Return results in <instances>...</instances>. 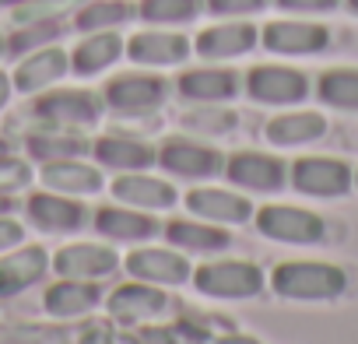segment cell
Here are the masks:
<instances>
[{"label": "cell", "instance_id": "31", "mask_svg": "<svg viewBox=\"0 0 358 344\" xmlns=\"http://www.w3.org/2000/svg\"><path fill=\"white\" fill-rule=\"evenodd\" d=\"M316 99L341 113H358V67H327L316 78Z\"/></svg>", "mask_w": 358, "mask_h": 344}, {"label": "cell", "instance_id": "25", "mask_svg": "<svg viewBox=\"0 0 358 344\" xmlns=\"http://www.w3.org/2000/svg\"><path fill=\"white\" fill-rule=\"evenodd\" d=\"M176 95L190 106H222L239 95V74L225 64H204L190 67L176 78Z\"/></svg>", "mask_w": 358, "mask_h": 344}, {"label": "cell", "instance_id": "16", "mask_svg": "<svg viewBox=\"0 0 358 344\" xmlns=\"http://www.w3.org/2000/svg\"><path fill=\"white\" fill-rule=\"evenodd\" d=\"M106 190L113 194L116 204H127V208H137V211H148V215H165L172 211L179 201L176 187L169 176H155L151 169L144 172H120L113 176V183H106Z\"/></svg>", "mask_w": 358, "mask_h": 344}, {"label": "cell", "instance_id": "11", "mask_svg": "<svg viewBox=\"0 0 358 344\" xmlns=\"http://www.w3.org/2000/svg\"><path fill=\"white\" fill-rule=\"evenodd\" d=\"M225 180L250 197H271L288 187V162L271 151H236L225 155Z\"/></svg>", "mask_w": 358, "mask_h": 344}, {"label": "cell", "instance_id": "26", "mask_svg": "<svg viewBox=\"0 0 358 344\" xmlns=\"http://www.w3.org/2000/svg\"><path fill=\"white\" fill-rule=\"evenodd\" d=\"M102 281H78V278H57L46 295L43 309L50 320H81L102 306Z\"/></svg>", "mask_w": 358, "mask_h": 344}, {"label": "cell", "instance_id": "14", "mask_svg": "<svg viewBox=\"0 0 358 344\" xmlns=\"http://www.w3.org/2000/svg\"><path fill=\"white\" fill-rule=\"evenodd\" d=\"M183 208H187V215L225 225V229H239V225L253 222V201H250V194H243L236 187L194 183V190L183 194Z\"/></svg>", "mask_w": 358, "mask_h": 344}, {"label": "cell", "instance_id": "18", "mask_svg": "<svg viewBox=\"0 0 358 344\" xmlns=\"http://www.w3.org/2000/svg\"><path fill=\"white\" fill-rule=\"evenodd\" d=\"M71 74V53L53 43V46H43V50H32L25 57H18L15 71H11V85L18 95H43L50 88H57L64 78Z\"/></svg>", "mask_w": 358, "mask_h": 344}, {"label": "cell", "instance_id": "13", "mask_svg": "<svg viewBox=\"0 0 358 344\" xmlns=\"http://www.w3.org/2000/svg\"><path fill=\"white\" fill-rule=\"evenodd\" d=\"M246 95L257 106H302L309 99V74L288 64H257L246 71Z\"/></svg>", "mask_w": 358, "mask_h": 344}, {"label": "cell", "instance_id": "23", "mask_svg": "<svg viewBox=\"0 0 358 344\" xmlns=\"http://www.w3.org/2000/svg\"><path fill=\"white\" fill-rule=\"evenodd\" d=\"M36 180L43 183V190L88 201V197L106 190V169H99L95 162H85V158H64V162L39 165Z\"/></svg>", "mask_w": 358, "mask_h": 344}, {"label": "cell", "instance_id": "1", "mask_svg": "<svg viewBox=\"0 0 358 344\" xmlns=\"http://www.w3.org/2000/svg\"><path fill=\"white\" fill-rule=\"evenodd\" d=\"M267 285L288 302H334L348 292V274L327 260H281L271 267Z\"/></svg>", "mask_w": 358, "mask_h": 344}, {"label": "cell", "instance_id": "28", "mask_svg": "<svg viewBox=\"0 0 358 344\" xmlns=\"http://www.w3.org/2000/svg\"><path fill=\"white\" fill-rule=\"evenodd\" d=\"M25 155L39 165L64 162V158H88L92 137L88 130H67V127H32L25 134Z\"/></svg>", "mask_w": 358, "mask_h": 344}, {"label": "cell", "instance_id": "10", "mask_svg": "<svg viewBox=\"0 0 358 344\" xmlns=\"http://www.w3.org/2000/svg\"><path fill=\"white\" fill-rule=\"evenodd\" d=\"M120 267L123 257L106 239H74L50 257V271L57 278H78V281H109Z\"/></svg>", "mask_w": 358, "mask_h": 344}, {"label": "cell", "instance_id": "2", "mask_svg": "<svg viewBox=\"0 0 358 344\" xmlns=\"http://www.w3.org/2000/svg\"><path fill=\"white\" fill-rule=\"evenodd\" d=\"M190 285L197 295L204 299H222V302H243V299H257L267 288V274L253 264V260H239V257H211L204 264L194 267Z\"/></svg>", "mask_w": 358, "mask_h": 344}, {"label": "cell", "instance_id": "4", "mask_svg": "<svg viewBox=\"0 0 358 344\" xmlns=\"http://www.w3.org/2000/svg\"><path fill=\"white\" fill-rule=\"evenodd\" d=\"M155 165L169 180L187 183H215L218 176H225V155L201 137H165L158 144Z\"/></svg>", "mask_w": 358, "mask_h": 344}, {"label": "cell", "instance_id": "32", "mask_svg": "<svg viewBox=\"0 0 358 344\" xmlns=\"http://www.w3.org/2000/svg\"><path fill=\"white\" fill-rule=\"evenodd\" d=\"M204 15V0H137V18L158 29H183Z\"/></svg>", "mask_w": 358, "mask_h": 344}, {"label": "cell", "instance_id": "6", "mask_svg": "<svg viewBox=\"0 0 358 344\" xmlns=\"http://www.w3.org/2000/svg\"><path fill=\"white\" fill-rule=\"evenodd\" d=\"M288 187L313 201H341L355 190V169L330 155H302L288 165Z\"/></svg>", "mask_w": 358, "mask_h": 344}, {"label": "cell", "instance_id": "37", "mask_svg": "<svg viewBox=\"0 0 358 344\" xmlns=\"http://www.w3.org/2000/svg\"><path fill=\"white\" fill-rule=\"evenodd\" d=\"M274 0H204V11L215 18H253Z\"/></svg>", "mask_w": 358, "mask_h": 344}, {"label": "cell", "instance_id": "7", "mask_svg": "<svg viewBox=\"0 0 358 344\" xmlns=\"http://www.w3.org/2000/svg\"><path fill=\"white\" fill-rule=\"evenodd\" d=\"M25 225L43 232V236H81L92 229V211L81 197L53 194V190H36L22 201Z\"/></svg>", "mask_w": 358, "mask_h": 344}, {"label": "cell", "instance_id": "12", "mask_svg": "<svg viewBox=\"0 0 358 344\" xmlns=\"http://www.w3.org/2000/svg\"><path fill=\"white\" fill-rule=\"evenodd\" d=\"M169 309H172L169 288H155V285H144L134 278L127 285H116L106 295V313L120 327H151V323L165 320Z\"/></svg>", "mask_w": 358, "mask_h": 344}, {"label": "cell", "instance_id": "20", "mask_svg": "<svg viewBox=\"0 0 358 344\" xmlns=\"http://www.w3.org/2000/svg\"><path fill=\"white\" fill-rule=\"evenodd\" d=\"M260 46V29L246 18H225L218 25H208L194 39V53L208 64H225L236 57H246Z\"/></svg>", "mask_w": 358, "mask_h": 344}, {"label": "cell", "instance_id": "43", "mask_svg": "<svg viewBox=\"0 0 358 344\" xmlns=\"http://www.w3.org/2000/svg\"><path fill=\"white\" fill-rule=\"evenodd\" d=\"M4 57H11V53H8V36H0V60Z\"/></svg>", "mask_w": 358, "mask_h": 344}, {"label": "cell", "instance_id": "3", "mask_svg": "<svg viewBox=\"0 0 358 344\" xmlns=\"http://www.w3.org/2000/svg\"><path fill=\"white\" fill-rule=\"evenodd\" d=\"M169 81L155 71H127V74H113L106 85H102V106L113 113V116H123V120H141V116H151L165 106L169 99Z\"/></svg>", "mask_w": 358, "mask_h": 344}, {"label": "cell", "instance_id": "46", "mask_svg": "<svg viewBox=\"0 0 358 344\" xmlns=\"http://www.w3.org/2000/svg\"><path fill=\"white\" fill-rule=\"evenodd\" d=\"M344 8H348V11H351V15L358 18V0H344Z\"/></svg>", "mask_w": 358, "mask_h": 344}, {"label": "cell", "instance_id": "27", "mask_svg": "<svg viewBox=\"0 0 358 344\" xmlns=\"http://www.w3.org/2000/svg\"><path fill=\"white\" fill-rule=\"evenodd\" d=\"M71 53V74L78 78H99L106 74L116 60H123L127 53V39L120 36V29L109 32H81V39L74 43Z\"/></svg>", "mask_w": 358, "mask_h": 344}, {"label": "cell", "instance_id": "39", "mask_svg": "<svg viewBox=\"0 0 358 344\" xmlns=\"http://www.w3.org/2000/svg\"><path fill=\"white\" fill-rule=\"evenodd\" d=\"M22 243H29V225L15 215H0V253H8Z\"/></svg>", "mask_w": 358, "mask_h": 344}, {"label": "cell", "instance_id": "8", "mask_svg": "<svg viewBox=\"0 0 358 344\" xmlns=\"http://www.w3.org/2000/svg\"><path fill=\"white\" fill-rule=\"evenodd\" d=\"M253 225L264 239L285 246H316L327 239V222L299 204H264L253 211Z\"/></svg>", "mask_w": 358, "mask_h": 344}, {"label": "cell", "instance_id": "19", "mask_svg": "<svg viewBox=\"0 0 358 344\" xmlns=\"http://www.w3.org/2000/svg\"><path fill=\"white\" fill-rule=\"evenodd\" d=\"M92 229L99 239H106L113 246H141V243H151L155 236H162V222L155 215L127 208V204H106V208L92 211Z\"/></svg>", "mask_w": 358, "mask_h": 344}, {"label": "cell", "instance_id": "38", "mask_svg": "<svg viewBox=\"0 0 358 344\" xmlns=\"http://www.w3.org/2000/svg\"><path fill=\"white\" fill-rule=\"evenodd\" d=\"M274 4H278L285 15L309 18V15H330V11H337L344 0H274Z\"/></svg>", "mask_w": 358, "mask_h": 344}, {"label": "cell", "instance_id": "15", "mask_svg": "<svg viewBox=\"0 0 358 344\" xmlns=\"http://www.w3.org/2000/svg\"><path fill=\"white\" fill-rule=\"evenodd\" d=\"M130 64L144 67V71H165V67H179L194 57V39L183 36L179 29H141L127 39V53Z\"/></svg>", "mask_w": 358, "mask_h": 344}, {"label": "cell", "instance_id": "34", "mask_svg": "<svg viewBox=\"0 0 358 344\" xmlns=\"http://www.w3.org/2000/svg\"><path fill=\"white\" fill-rule=\"evenodd\" d=\"M64 36V22H32V25H15L8 36V53L11 57H25L32 50L53 46Z\"/></svg>", "mask_w": 358, "mask_h": 344}, {"label": "cell", "instance_id": "5", "mask_svg": "<svg viewBox=\"0 0 358 344\" xmlns=\"http://www.w3.org/2000/svg\"><path fill=\"white\" fill-rule=\"evenodd\" d=\"M102 95L92 88H50L36 95L32 102V120L36 127H67V130H92L102 120Z\"/></svg>", "mask_w": 358, "mask_h": 344}, {"label": "cell", "instance_id": "40", "mask_svg": "<svg viewBox=\"0 0 358 344\" xmlns=\"http://www.w3.org/2000/svg\"><path fill=\"white\" fill-rule=\"evenodd\" d=\"M78 344H116V334L106 323H88L78 337Z\"/></svg>", "mask_w": 358, "mask_h": 344}, {"label": "cell", "instance_id": "42", "mask_svg": "<svg viewBox=\"0 0 358 344\" xmlns=\"http://www.w3.org/2000/svg\"><path fill=\"white\" fill-rule=\"evenodd\" d=\"M18 211H22V197L0 194V215H18Z\"/></svg>", "mask_w": 358, "mask_h": 344}, {"label": "cell", "instance_id": "45", "mask_svg": "<svg viewBox=\"0 0 358 344\" xmlns=\"http://www.w3.org/2000/svg\"><path fill=\"white\" fill-rule=\"evenodd\" d=\"M18 4H25V0H0V8H8V11H11V8H18Z\"/></svg>", "mask_w": 358, "mask_h": 344}, {"label": "cell", "instance_id": "44", "mask_svg": "<svg viewBox=\"0 0 358 344\" xmlns=\"http://www.w3.org/2000/svg\"><path fill=\"white\" fill-rule=\"evenodd\" d=\"M8 151H11V141H8L4 134H0V155H8Z\"/></svg>", "mask_w": 358, "mask_h": 344}, {"label": "cell", "instance_id": "47", "mask_svg": "<svg viewBox=\"0 0 358 344\" xmlns=\"http://www.w3.org/2000/svg\"><path fill=\"white\" fill-rule=\"evenodd\" d=\"M355 190H358V169H355Z\"/></svg>", "mask_w": 358, "mask_h": 344}, {"label": "cell", "instance_id": "35", "mask_svg": "<svg viewBox=\"0 0 358 344\" xmlns=\"http://www.w3.org/2000/svg\"><path fill=\"white\" fill-rule=\"evenodd\" d=\"M85 0H25V4L11 8L15 25H32V22H67Z\"/></svg>", "mask_w": 358, "mask_h": 344}, {"label": "cell", "instance_id": "30", "mask_svg": "<svg viewBox=\"0 0 358 344\" xmlns=\"http://www.w3.org/2000/svg\"><path fill=\"white\" fill-rule=\"evenodd\" d=\"M134 15H137V4H130V0H85L74 11V29L109 32V29H123Z\"/></svg>", "mask_w": 358, "mask_h": 344}, {"label": "cell", "instance_id": "24", "mask_svg": "<svg viewBox=\"0 0 358 344\" xmlns=\"http://www.w3.org/2000/svg\"><path fill=\"white\" fill-rule=\"evenodd\" d=\"M50 250L39 243H22L0 253V299H18L50 274Z\"/></svg>", "mask_w": 358, "mask_h": 344}, {"label": "cell", "instance_id": "22", "mask_svg": "<svg viewBox=\"0 0 358 344\" xmlns=\"http://www.w3.org/2000/svg\"><path fill=\"white\" fill-rule=\"evenodd\" d=\"M155 155L158 148L144 137H134V134H120V130H109V134H99L92 141V162L99 169H109V172H144V169H155Z\"/></svg>", "mask_w": 358, "mask_h": 344}, {"label": "cell", "instance_id": "21", "mask_svg": "<svg viewBox=\"0 0 358 344\" xmlns=\"http://www.w3.org/2000/svg\"><path fill=\"white\" fill-rule=\"evenodd\" d=\"M162 236H165L169 246H176L179 253H187V257H197V260L222 257L232 246V232L225 225H215V222H204V218H194V215L165 222Z\"/></svg>", "mask_w": 358, "mask_h": 344}, {"label": "cell", "instance_id": "41", "mask_svg": "<svg viewBox=\"0 0 358 344\" xmlns=\"http://www.w3.org/2000/svg\"><path fill=\"white\" fill-rule=\"evenodd\" d=\"M11 95H15V85H11V74L0 67V113L8 109V102H11Z\"/></svg>", "mask_w": 358, "mask_h": 344}, {"label": "cell", "instance_id": "29", "mask_svg": "<svg viewBox=\"0 0 358 344\" xmlns=\"http://www.w3.org/2000/svg\"><path fill=\"white\" fill-rule=\"evenodd\" d=\"M327 134V116L316 113V109H285L278 116L267 120L264 127V137L271 148H306V144H316L323 141Z\"/></svg>", "mask_w": 358, "mask_h": 344}, {"label": "cell", "instance_id": "17", "mask_svg": "<svg viewBox=\"0 0 358 344\" xmlns=\"http://www.w3.org/2000/svg\"><path fill=\"white\" fill-rule=\"evenodd\" d=\"M260 46L274 57H316L330 46V29L302 18H278L260 29Z\"/></svg>", "mask_w": 358, "mask_h": 344}, {"label": "cell", "instance_id": "9", "mask_svg": "<svg viewBox=\"0 0 358 344\" xmlns=\"http://www.w3.org/2000/svg\"><path fill=\"white\" fill-rule=\"evenodd\" d=\"M123 271L134 281H144V285H155V288H183V285H190L194 260L169 243L165 246L141 243V246H130V253L123 257Z\"/></svg>", "mask_w": 358, "mask_h": 344}, {"label": "cell", "instance_id": "36", "mask_svg": "<svg viewBox=\"0 0 358 344\" xmlns=\"http://www.w3.org/2000/svg\"><path fill=\"white\" fill-rule=\"evenodd\" d=\"M32 183H36V165H32L29 155L25 158L15 155V151L0 155V194L22 197V194L32 190Z\"/></svg>", "mask_w": 358, "mask_h": 344}, {"label": "cell", "instance_id": "33", "mask_svg": "<svg viewBox=\"0 0 358 344\" xmlns=\"http://www.w3.org/2000/svg\"><path fill=\"white\" fill-rule=\"evenodd\" d=\"M183 130L197 134V137H225L236 130V113L225 106H194L190 113H183Z\"/></svg>", "mask_w": 358, "mask_h": 344}, {"label": "cell", "instance_id": "48", "mask_svg": "<svg viewBox=\"0 0 358 344\" xmlns=\"http://www.w3.org/2000/svg\"><path fill=\"white\" fill-rule=\"evenodd\" d=\"M130 4H134V0H130Z\"/></svg>", "mask_w": 358, "mask_h": 344}]
</instances>
